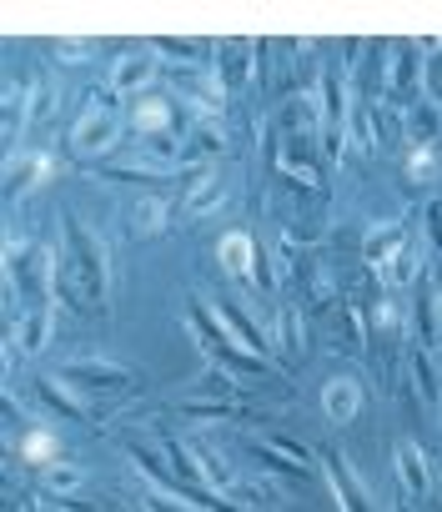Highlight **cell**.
Instances as JSON below:
<instances>
[{"instance_id": "cell-19", "label": "cell", "mask_w": 442, "mask_h": 512, "mask_svg": "<svg viewBox=\"0 0 442 512\" xmlns=\"http://www.w3.org/2000/svg\"><path fill=\"white\" fill-rule=\"evenodd\" d=\"M36 392H41V402H46L56 417H66V422H86L81 397H76V392H61V377H41V382H36Z\"/></svg>"}, {"instance_id": "cell-15", "label": "cell", "mask_w": 442, "mask_h": 512, "mask_svg": "<svg viewBox=\"0 0 442 512\" xmlns=\"http://www.w3.org/2000/svg\"><path fill=\"white\" fill-rule=\"evenodd\" d=\"M387 56H392V76H387V91L392 96H412L417 91V76H422V51H417V41L407 46V41H397V46H387Z\"/></svg>"}, {"instance_id": "cell-5", "label": "cell", "mask_w": 442, "mask_h": 512, "mask_svg": "<svg viewBox=\"0 0 442 512\" xmlns=\"http://www.w3.org/2000/svg\"><path fill=\"white\" fill-rule=\"evenodd\" d=\"M116 136H121V121H116L111 111H86V116L71 126V151H81V156H101V151L116 146Z\"/></svg>"}, {"instance_id": "cell-22", "label": "cell", "mask_w": 442, "mask_h": 512, "mask_svg": "<svg viewBox=\"0 0 442 512\" xmlns=\"http://www.w3.org/2000/svg\"><path fill=\"white\" fill-rule=\"evenodd\" d=\"M46 171H51V161H46V156H31L26 166H21V161H11V176H6V196H21V191H36Z\"/></svg>"}, {"instance_id": "cell-14", "label": "cell", "mask_w": 442, "mask_h": 512, "mask_svg": "<svg viewBox=\"0 0 442 512\" xmlns=\"http://www.w3.org/2000/svg\"><path fill=\"white\" fill-rule=\"evenodd\" d=\"M211 312H216V322L227 327V332H232V337H237L247 352H257V357H267V352H272V347H267V337L252 327V317H247L237 302H211Z\"/></svg>"}, {"instance_id": "cell-1", "label": "cell", "mask_w": 442, "mask_h": 512, "mask_svg": "<svg viewBox=\"0 0 442 512\" xmlns=\"http://www.w3.org/2000/svg\"><path fill=\"white\" fill-rule=\"evenodd\" d=\"M66 272L61 277H71V287L86 297V307L96 312V307H106V297H111V251L81 226V216L76 211H66Z\"/></svg>"}, {"instance_id": "cell-18", "label": "cell", "mask_w": 442, "mask_h": 512, "mask_svg": "<svg viewBox=\"0 0 442 512\" xmlns=\"http://www.w3.org/2000/svg\"><path fill=\"white\" fill-rule=\"evenodd\" d=\"M46 342H51V312L36 307V312H26V317L16 322V347H21L26 357H36Z\"/></svg>"}, {"instance_id": "cell-21", "label": "cell", "mask_w": 442, "mask_h": 512, "mask_svg": "<svg viewBox=\"0 0 442 512\" xmlns=\"http://www.w3.org/2000/svg\"><path fill=\"white\" fill-rule=\"evenodd\" d=\"M131 231L136 236H161L166 231V201L161 196H141L131 206Z\"/></svg>"}, {"instance_id": "cell-23", "label": "cell", "mask_w": 442, "mask_h": 512, "mask_svg": "<svg viewBox=\"0 0 442 512\" xmlns=\"http://www.w3.org/2000/svg\"><path fill=\"white\" fill-rule=\"evenodd\" d=\"M377 272H382V282H387V287H412V282H417V251H412V246H402V251L392 256V262H382Z\"/></svg>"}, {"instance_id": "cell-30", "label": "cell", "mask_w": 442, "mask_h": 512, "mask_svg": "<svg viewBox=\"0 0 442 512\" xmlns=\"http://www.w3.org/2000/svg\"><path fill=\"white\" fill-rule=\"evenodd\" d=\"M282 352H287L292 362H302V312H297V307L282 312Z\"/></svg>"}, {"instance_id": "cell-31", "label": "cell", "mask_w": 442, "mask_h": 512, "mask_svg": "<svg viewBox=\"0 0 442 512\" xmlns=\"http://www.w3.org/2000/svg\"><path fill=\"white\" fill-rule=\"evenodd\" d=\"M437 126H442V116H437V106H417V111L407 116V131H412L417 141H422V136L432 141V136H437Z\"/></svg>"}, {"instance_id": "cell-17", "label": "cell", "mask_w": 442, "mask_h": 512, "mask_svg": "<svg viewBox=\"0 0 442 512\" xmlns=\"http://www.w3.org/2000/svg\"><path fill=\"white\" fill-rule=\"evenodd\" d=\"M221 201H227V176H221V171L211 166V171H201L196 191L186 196V216H206V211H216Z\"/></svg>"}, {"instance_id": "cell-33", "label": "cell", "mask_w": 442, "mask_h": 512, "mask_svg": "<svg viewBox=\"0 0 442 512\" xmlns=\"http://www.w3.org/2000/svg\"><path fill=\"white\" fill-rule=\"evenodd\" d=\"M412 377H417V387H422V397L427 402H437L442 392H437V377H432V367H427V357L422 352H412Z\"/></svg>"}, {"instance_id": "cell-26", "label": "cell", "mask_w": 442, "mask_h": 512, "mask_svg": "<svg viewBox=\"0 0 442 512\" xmlns=\"http://www.w3.org/2000/svg\"><path fill=\"white\" fill-rule=\"evenodd\" d=\"M372 332H377V337H397V332H402V312H397V302H392L387 292L372 302Z\"/></svg>"}, {"instance_id": "cell-32", "label": "cell", "mask_w": 442, "mask_h": 512, "mask_svg": "<svg viewBox=\"0 0 442 512\" xmlns=\"http://www.w3.org/2000/svg\"><path fill=\"white\" fill-rule=\"evenodd\" d=\"M46 487H51V492H76V487H81V472L51 462V467H46Z\"/></svg>"}, {"instance_id": "cell-27", "label": "cell", "mask_w": 442, "mask_h": 512, "mask_svg": "<svg viewBox=\"0 0 442 512\" xmlns=\"http://www.w3.org/2000/svg\"><path fill=\"white\" fill-rule=\"evenodd\" d=\"M21 457H26V462H51V457H56V432L31 427V432H26V442H21Z\"/></svg>"}, {"instance_id": "cell-7", "label": "cell", "mask_w": 442, "mask_h": 512, "mask_svg": "<svg viewBox=\"0 0 442 512\" xmlns=\"http://www.w3.org/2000/svg\"><path fill=\"white\" fill-rule=\"evenodd\" d=\"M252 56H257L252 41H221V46H216V86L227 91V96L247 86V76H252Z\"/></svg>"}, {"instance_id": "cell-10", "label": "cell", "mask_w": 442, "mask_h": 512, "mask_svg": "<svg viewBox=\"0 0 442 512\" xmlns=\"http://www.w3.org/2000/svg\"><path fill=\"white\" fill-rule=\"evenodd\" d=\"M221 267H227L237 282H262L257 277V241L247 231H232V236H221Z\"/></svg>"}, {"instance_id": "cell-28", "label": "cell", "mask_w": 442, "mask_h": 512, "mask_svg": "<svg viewBox=\"0 0 442 512\" xmlns=\"http://www.w3.org/2000/svg\"><path fill=\"white\" fill-rule=\"evenodd\" d=\"M146 507H151V512H201L186 492H166V487H151V492H146Z\"/></svg>"}, {"instance_id": "cell-35", "label": "cell", "mask_w": 442, "mask_h": 512, "mask_svg": "<svg viewBox=\"0 0 442 512\" xmlns=\"http://www.w3.org/2000/svg\"><path fill=\"white\" fill-rule=\"evenodd\" d=\"M432 166H437V161H432V151H427V146H417V151H412V161H407L412 181H427V176H432Z\"/></svg>"}, {"instance_id": "cell-38", "label": "cell", "mask_w": 442, "mask_h": 512, "mask_svg": "<svg viewBox=\"0 0 442 512\" xmlns=\"http://www.w3.org/2000/svg\"><path fill=\"white\" fill-rule=\"evenodd\" d=\"M402 512H407V507H402Z\"/></svg>"}, {"instance_id": "cell-3", "label": "cell", "mask_w": 442, "mask_h": 512, "mask_svg": "<svg viewBox=\"0 0 442 512\" xmlns=\"http://www.w3.org/2000/svg\"><path fill=\"white\" fill-rule=\"evenodd\" d=\"M56 377H61V387H71L76 397H116V392H126V387L136 382L131 367L106 362V357H76V362H66Z\"/></svg>"}, {"instance_id": "cell-25", "label": "cell", "mask_w": 442, "mask_h": 512, "mask_svg": "<svg viewBox=\"0 0 442 512\" xmlns=\"http://www.w3.org/2000/svg\"><path fill=\"white\" fill-rule=\"evenodd\" d=\"M51 106H56V81H51V76H36V86H31V96H26V121H46Z\"/></svg>"}, {"instance_id": "cell-29", "label": "cell", "mask_w": 442, "mask_h": 512, "mask_svg": "<svg viewBox=\"0 0 442 512\" xmlns=\"http://www.w3.org/2000/svg\"><path fill=\"white\" fill-rule=\"evenodd\" d=\"M146 51H151V56H166V61H196V51H201V46H196V41H171V36H156Z\"/></svg>"}, {"instance_id": "cell-20", "label": "cell", "mask_w": 442, "mask_h": 512, "mask_svg": "<svg viewBox=\"0 0 442 512\" xmlns=\"http://www.w3.org/2000/svg\"><path fill=\"white\" fill-rule=\"evenodd\" d=\"M402 221H382V226H372V236H367V262L372 267H382V262H392V256L402 251Z\"/></svg>"}, {"instance_id": "cell-8", "label": "cell", "mask_w": 442, "mask_h": 512, "mask_svg": "<svg viewBox=\"0 0 442 512\" xmlns=\"http://www.w3.org/2000/svg\"><path fill=\"white\" fill-rule=\"evenodd\" d=\"M156 81V56L151 51H131L111 66V96H146Z\"/></svg>"}, {"instance_id": "cell-2", "label": "cell", "mask_w": 442, "mask_h": 512, "mask_svg": "<svg viewBox=\"0 0 442 512\" xmlns=\"http://www.w3.org/2000/svg\"><path fill=\"white\" fill-rule=\"evenodd\" d=\"M186 327L196 332V342H201V352H206L211 367H221V372H242V377H262V372H267V362H262L257 352H247L227 327L216 322L211 302H186Z\"/></svg>"}, {"instance_id": "cell-12", "label": "cell", "mask_w": 442, "mask_h": 512, "mask_svg": "<svg viewBox=\"0 0 442 512\" xmlns=\"http://www.w3.org/2000/svg\"><path fill=\"white\" fill-rule=\"evenodd\" d=\"M322 467H327V477H332V492H337L342 512H372V497L362 492V482L352 477V467H347L337 452H327V457H322Z\"/></svg>"}, {"instance_id": "cell-6", "label": "cell", "mask_w": 442, "mask_h": 512, "mask_svg": "<svg viewBox=\"0 0 442 512\" xmlns=\"http://www.w3.org/2000/svg\"><path fill=\"white\" fill-rule=\"evenodd\" d=\"M392 462H397V482H402V492H407L412 502H427V497H432V467H427L422 447L402 437V442L392 447Z\"/></svg>"}, {"instance_id": "cell-34", "label": "cell", "mask_w": 442, "mask_h": 512, "mask_svg": "<svg viewBox=\"0 0 442 512\" xmlns=\"http://www.w3.org/2000/svg\"><path fill=\"white\" fill-rule=\"evenodd\" d=\"M427 246L442 256V196H437V201H427Z\"/></svg>"}, {"instance_id": "cell-37", "label": "cell", "mask_w": 442, "mask_h": 512, "mask_svg": "<svg viewBox=\"0 0 442 512\" xmlns=\"http://www.w3.org/2000/svg\"><path fill=\"white\" fill-rule=\"evenodd\" d=\"M437 312H442V297H437Z\"/></svg>"}, {"instance_id": "cell-11", "label": "cell", "mask_w": 442, "mask_h": 512, "mask_svg": "<svg viewBox=\"0 0 442 512\" xmlns=\"http://www.w3.org/2000/svg\"><path fill=\"white\" fill-rule=\"evenodd\" d=\"M277 166L292 176V181H307L322 191V176H317V156H312V136H282V156Z\"/></svg>"}, {"instance_id": "cell-24", "label": "cell", "mask_w": 442, "mask_h": 512, "mask_svg": "<svg viewBox=\"0 0 442 512\" xmlns=\"http://www.w3.org/2000/svg\"><path fill=\"white\" fill-rule=\"evenodd\" d=\"M237 407L232 402H216V397H191V402H181V417H191V422H227Z\"/></svg>"}, {"instance_id": "cell-36", "label": "cell", "mask_w": 442, "mask_h": 512, "mask_svg": "<svg viewBox=\"0 0 442 512\" xmlns=\"http://www.w3.org/2000/svg\"><path fill=\"white\" fill-rule=\"evenodd\" d=\"M56 56L71 61V66H81V61L91 56V46H86V41H56Z\"/></svg>"}, {"instance_id": "cell-16", "label": "cell", "mask_w": 442, "mask_h": 512, "mask_svg": "<svg viewBox=\"0 0 442 512\" xmlns=\"http://www.w3.org/2000/svg\"><path fill=\"white\" fill-rule=\"evenodd\" d=\"M221 151H227V136H221L211 121L186 126V136H181V161H211V156H221Z\"/></svg>"}, {"instance_id": "cell-9", "label": "cell", "mask_w": 442, "mask_h": 512, "mask_svg": "<svg viewBox=\"0 0 442 512\" xmlns=\"http://www.w3.org/2000/svg\"><path fill=\"white\" fill-rule=\"evenodd\" d=\"M322 412H327V422L347 427V422L362 412V382H352V377H332V382L322 387Z\"/></svg>"}, {"instance_id": "cell-13", "label": "cell", "mask_w": 442, "mask_h": 512, "mask_svg": "<svg viewBox=\"0 0 442 512\" xmlns=\"http://www.w3.org/2000/svg\"><path fill=\"white\" fill-rule=\"evenodd\" d=\"M171 121H176V106H171L166 96H136V101H131V126L141 131V141H146V136H166Z\"/></svg>"}, {"instance_id": "cell-4", "label": "cell", "mask_w": 442, "mask_h": 512, "mask_svg": "<svg viewBox=\"0 0 442 512\" xmlns=\"http://www.w3.org/2000/svg\"><path fill=\"white\" fill-rule=\"evenodd\" d=\"M252 452L267 462V472H282V477H307V467H312V452H307L302 442L282 437V432H272L267 442L257 437V442H252Z\"/></svg>"}]
</instances>
